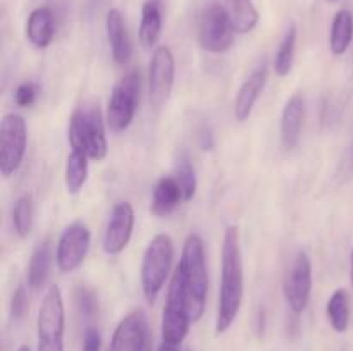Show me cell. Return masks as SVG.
Returning <instances> with one entry per match:
<instances>
[{
  "instance_id": "6da1fadb",
  "label": "cell",
  "mask_w": 353,
  "mask_h": 351,
  "mask_svg": "<svg viewBox=\"0 0 353 351\" xmlns=\"http://www.w3.org/2000/svg\"><path fill=\"white\" fill-rule=\"evenodd\" d=\"M243 295L245 282L240 233L236 226H230L224 231L223 248H221V286L216 315L217 336L230 330V327L234 323L241 310Z\"/></svg>"
},
{
  "instance_id": "7a4b0ae2",
  "label": "cell",
  "mask_w": 353,
  "mask_h": 351,
  "mask_svg": "<svg viewBox=\"0 0 353 351\" xmlns=\"http://www.w3.org/2000/svg\"><path fill=\"white\" fill-rule=\"evenodd\" d=\"M176 272L179 274L183 289H185L190 317L193 322H196L205 312L207 289H209L205 246H203V240L196 233L186 236Z\"/></svg>"
},
{
  "instance_id": "3957f363",
  "label": "cell",
  "mask_w": 353,
  "mask_h": 351,
  "mask_svg": "<svg viewBox=\"0 0 353 351\" xmlns=\"http://www.w3.org/2000/svg\"><path fill=\"white\" fill-rule=\"evenodd\" d=\"M105 126L107 123L95 103L76 109L69 120L68 129V140L72 150L83 151L92 160H103L109 151Z\"/></svg>"
},
{
  "instance_id": "277c9868",
  "label": "cell",
  "mask_w": 353,
  "mask_h": 351,
  "mask_svg": "<svg viewBox=\"0 0 353 351\" xmlns=\"http://www.w3.org/2000/svg\"><path fill=\"white\" fill-rule=\"evenodd\" d=\"M172 260H174V243L168 234H157L152 237L141 260V289L145 299L154 303L159 292L164 288L168 275L171 272Z\"/></svg>"
},
{
  "instance_id": "5b68a950",
  "label": "cell",
  "mask_w": 353,
  "mask_h": 351,
  "mask_svg": "<svg viewBox=\"0 0 353 351\" xmlns=\"http://www.w3.org/2000/svg\"><path fill=\"white\" fill-rule=\"evenodd\" d=\"M140 72L131 69L114 85L107 102L105 123L112 133H123L131 126L140 103Z\"/></svg>"
},
{
  "instance_id": "8992f818",
  "label": "cell",
  "mask_w": 353,
  "mask_h": 351,
  "mask_svg": "<svg viewBox=\"0 0 353 351\" xmlns=\"http://www.w3.org/2000/svg\"><path fill=\"white\" fill-rule=\"evenodd\" d=\"M37 330L38 351H64L65 308L59 286H50L41 299Z\"/></svg>"
},
{
  "instance_id": "52a82bcc",
  "label": "cell",
  "mask_w": 353,
  "mask_h": 351,
  "mask_svg": "<svg viewBox=\"0 0 353 351\" xmlns=\"http://www.w3.org/2000/svg\"><path fill=\"white\" fill-rule=\"evenodd\" d=\"M192 322L193 320L190 317L188 303H186V295L185 289H183L181 279H179L178 272H174L171 284H169L168 299H165L164 310H162V341L179 346L185 341V337L188 336L190 323Z\"/></svg>"
},
{
  "instance_id": "ba28073f",
  "label": "cell",
  "mask_w": 353,
  "mask_h": 351,
  "mask_svg": "<svg viewBox=\"0 0 353 351\" xmlns=\"http://www.w3.org/2000/svg\"><path fill=\"white\" fill-rule=\"evenodd\" d=\"M28 127L19 114H7L0 124V172L10 178L21 167L26 155Z\"/></svg>"
},
{
  "instance_id": "9c48e42d",
  "label": "cell",
  "mask_w": 353,
  "mask_h": 351,
  "mask_svg": "<svg viewBox=\"0 0 353 351\" xmlns=\"http://www.w3.org/2000/svg\"><path fill=\"white\" fill-rule=\"evenodd\" d=\"M234 30L221 3H210L199 19V43L210 54H224L233 47Z\"/></svg>"
},
{
  "instance_id": "30bf717a",
  "label": "cell",
  "mask_w": 353,
  "mask_h": 351,
  "mask_svg": "<svg viewBox=\"0 0 353 351\" xmlns=\"http://www.w3.org/2000/svg\"><path fill=\"white\" fill-rule=\"evenodd\" d=\"M312 292V264L305 251H299L283 282V295L290 310L300 315L307 310Z\"/></svg>"
},
{
  "instance_id": "8fae6325",
  "label": "cell",
  "mask_w": 353,
  "mask_h": 351,
  "mask_svg": "<svg viewBox=\"0 0 353 351\" xmlns=\"http://www.w3.org/2000/svg\"><path fill=\"white\" fill-rule=\"evenodd\" d=\"M90 241H92V234L85 222L76 220V222L69 224L62 231L57 250H55V264H57L59 270L64 274L76 270L88 255Z\"/></svg>"
},
{
  "instance_id": "7c38bea8",
  "label": "cell",
  "mask_w": 353,
  "mask_h": 351,
  "mask_svg": "<svg viewBox=\"0 0 353 351\" xmlns=\"http://www.w3.org/2000/svg\"><path fill=\"white\" fill-rule=\"evenodd\" d=\"M174 76L176 62L171 48L164 45L155 48L148 65V92H150L152 105L162 107L168 102L174 86Z\"/></svg>"
},
{
  "instance_id": "4fadbf2b",
  "label": "cell",
  "mask_w": 353,
  "mask_h": 351,
  "mask_svg": "<svg viewBox=\"0 0 353 351\" xmlns=\"http://www.w3.org/2000/svg\"><path fill=\"white\" fill-rule=\"evenodd\" d=\"M109 351H148V322L141 310L128 313L117 323Z\"/></svg>"
},
{
  "instance_id": "5bb4252c",
  "label": "cell",
  "mask_w": 353,
  "mask_h": 351,
  "mask_svg": "<svg viewBox=\"0 0 353 351\" xmlns=\"http://www.w3.org/2000/svg\"><path fill=\"white\" fill-rule=\"evenodd\" d=\"M134 227V210L130 202H119L112 209L103 233V251L107 255H119L130 244Z\"/></svg>"
},
{
  "instance_id": "9a60e30c",
  "label": "cell",
  "mask_w": 353,
  "mask_h": 351,
  "mask_svg": "<svg viewBox=\"0 0 353 351\" xmlns=\"http://www.w3.org/2000/svg\"><path fill=\"white\" fill-rule=\"evenodd\" d=\"M105 33L109 41L110 52L116 64L128 65L133 57V45H131L130 33H128L126 21L119 9H109L105 16Z\"/></svg>"
},
{
  "instance_id": "2e32d148",
  "label": "cell",
  "mask_w": 353,
  "mask_h": 351,
  "mask_svg": "<svg viewBox=\"0 0 353 351\" xmlns=\"http://www.w3.org/2000/svg\"><path fill=\"white\" fill-rule=\"evenodd\" d=\"M265 83H268V64L264 62L252 71V74L245 79L243 85L238 89L236 100H234V119L238 123H245L252 116V110H254L262 89L265 88Z\"/></svg>"
},
{
  "instance_id": "e0dca14e",
  "label": "cell",
  "mask_w": 353,
  "mask_h": 351,
  "mask_svg": "<svg viewBox=\"0 0 353 351\" xmlns=\"http://www.w3.org/2000/svg\"><path fill=\"white\" fill-rule=\"evenodd\" d=\"M305 120V98L300 93L290 96L281 114V143L285 150H293L302 136Z\"/></svg>"
},
{
  "instance_id": "ac0fdd59",
  "label": "cell",
  "mask_w": 353,
  "mask_h": 351,
  "mask_svg": "<svg viewBox=\"0 0 353 351\" xmlns=\"http://www.w3.org/2000/svg\"><path fill=\"white\" fill-rule=\"evenodd\" d=\"M26 40L33 45L34 48H47L52 43L55 34V21L54 12L48 6H40L33 9L28 16L26 28Z\"/></svg>"
},
{
  "instance_id": "d6986e66",
  "label": "cell",
  "mask_w": 353,
  "mask_h": 351,
  "mask_svg": "<svg viewBox=\"0 0 353 351\" xmlns=\"http://www.w3.org/2000/svg\"><path fill=\"white\" fill-rule=\"evenodd\" d=\"M183 202V193L174 176H164L157 181L152 195V213L155 217H168Z\"/></svg>"
},
{
  "instance_id": "ffe728a7",
  "label": "cell",
  "mask_w": 353,
  "mask_h": 351,
  "mask_svg": "<svg viewBox=\"0 0 353 351\" xmlns=\"http://www.w3.org/2000/svg\"><path fill=\"white\" fill-rule=\"evenodd\" d=\"M52 264H54V253H52V243L48 240L41 241L37 248H34L33 255L30 258V265H28V284L31 289L38 291L47 284L48 277H50Z\"/></svg>"
},
{
  "instance_id": "44dd1931",
  "label": "cell",
  "mask_w": 353,
  "mask_h": 351,
  "mask_svg": "<svg viewBox=\"0 0 353 351\" xmlns=\"http://www.w3.org/2000/svg\"><path fill=\"white\" fill-rule=\"evenodd\" d=\"M224 9H226L234 33H250L257 28L259 19H261L254 0H224Z\"/></svg>"
},
{
  "instance_id": "7402d4cb",
  "label": "cell",
  "mask_w": 353,
  "mask_h": 351,
  "mask_svg": "<svg viewBox=\"0 0 353 351\" xmlns=\"http://www.w3.org/2000/svg\"><path fill=\"white\" fill-rule=\"evenodd\" d=\"M162 31V12L161 6L155 0H147L141 6V19L138 38H140L141 47L152 50L157 45Z\"/></svg>"
},
{
  "instance_id": "603a6c76",
  "label": "cell",
  "mask_w": 353,
  "mask_h": 351,
  "mask_svg": "<svg viewBox=\"0 0 353 351\" xmlns=\"http://www.w3.org/2000/svg\"><path fill=\"white\" fill-rule=\"evenodd\" d=\"M326 317L330 322L331 329L338 334H345L350 327L352 319V306H350V295L347 289L340 288L330 296L326 303Z\"/></svg>"
},
{
  "instance_id": "cb8c5ba5",
  "label": "cell",
  "mask_w": 353,
  "mask_h": 351,
  "mask_svg": "<svg viewBox=\"0 0 353 351\" xmlns=\"http://www.w3.org/2000/svg\"><path fill=\"white\" fill-rule=\"evenodd\" d=\"M353 41V14L341 9L334 14L330 31V48L333 55H343Z\"/></svg>"
},
{
  "instance_id": "d4e9b609",
  "label": "cell",
  "mask_w": 353,
  "mask_h": 351,
  "mask_svg": "<svg viewBox=\"0 0 353 351\" xmlns=\"http://www.w3.org/2000/svg\"><path fill=\"white\" fill-rule=\"evenodd\" d=\"M65 188L69 195H78L88 179V157L79 150H71L65 160Z\"/></svg>"
},
{
  "instance_id": "484cf974",
  "label": "cell",
  "mask_w": 353,
  "mask_h": 351,
  "mask_svg": "<svg viewBox=\"0 0 353 351\" xmlns=\"http://www.w3.org/2000/svg\"><path fill=\"white\" fill-rule=\"evenodd\" d=\"M296 38H299V31L296 26H290L288 31L283 36L281 43H279L278 50H276L274 57V69L276 74L285 78L290 74L293 67V61H295V50H296Z\"/></svg>"
},
{
  "instance_id": "4316f807",
  "label": "cell",
  "mask_w": 353,
  "mask_h": 351,
  "mask_svg": "<svg viewBox=\"0 0 353 351\" xmlns=\"http://www.w3.org/2000/svg\"><path fill=\"white\" fill-rule=\"evenodd\" d=\"M33 222H34V205H33V196L31 195H23L21 198H17V202L14 203L12 209V224L14 231L19 237H28L33 231Z\"/></svg>"
},
{
  "instance_id": "83f0119b",
  "label": "cell",
  "mask_w": 353,
  "mask_h": 351,
  "mask_svg": "<svg viewBox=\"0 0 353 351\" xmlns=\"http://www.w3.org/2000/svg\"><path fill=\"white\" fill-rule=\"evenodd\" d=\"M174 178L176 181H178L179 188H181L183 200H185V202L192 200L196 193V172L186 155H181V157H179L178 164H176Z\"/></svg>"
},
{
  "instance_id": "f1b7e54d",
  "label": "cell",
  "mask_w": 353,
  "mask_h": 351,
  "mask_svg": "<svg viewBox=\"0 0 353 351\" xmlns=\"http://www.w3.org/2000/svg\"><path fill=\"white\" fill-rule=\"evenodd\" d=\"M74 299H76V306H78L79 313L86 319L93 317L99 310V299H97L95 292L92 291L86 286H78L74 291Z\"/></svg>"
},
{
  "instance_id": "f546056e",
  "label": "cell",
  "mask_w": 353,
  "mask_h": 351,
  "mask_svg": "<svg viewBox=\"0 0 353 351\" xmlns=\"http://www.w3.org/2000/svg\"><path fill=\"white\" fill-rule=\"evenodd\" d=\"M38 96V86L33 81L21 83L14 92V102L19 107H31L37 102Z\"/></svg>"
},
{
  "instance_id": "4dcf8cb0",
  "label": "cell",
  "mask_w": 353,
  "mask_h": 351,
  "mask_svg": "<svg viewBox=\"0 0 353 351\" xmlns=\"http://www.w3.org/2000/svg\"><path fill=\"white\" fill-rule=\"evenodd\" d=\"M28 312V292L24 286H19V288L14 291L12 299H10V317L14 320H21Z\"/></svg>"
},
{
  "instance_id": "1f68e13d",
  "label": "cell",
  "mask_w": 353,
  "mask_h": 351,
  "mask_svg": "<svg viewBox=\"0 0 353 351\" xmlns=\"http://www.w3.org/2000/svg\"><path fill=\"white\" fill-rule=\"evenodd\" d=\"M102 346V337L97 327H86L83 334V351H100Z\"/></svg>"
},
{
  "instance_id": "d6a6232c",
  "label": "cell",
  "mask_w": 353,
  "mask_h": 351,
  "mask_svg": "<svg viewBox=\"0 0 353 351\" xmlns=\"http://www.w3.org/2000/svg\"><path fill=\"white\" fill-rule=\"evenodd\" d=\"M200 147H202L203 150H212L214 138H212V133H210L209 129H203L202 134H200Z\"/></svg>"
},
{
  "instance_id": "836d02e7",
  "label": "cell",
  "mask_w": 353,
  "mask_h": 351,
  "mask_svg": "<svg viewBox=\"0 0 353 351\" xmlns=\"http://www.w3.org/2000/svg\"><path fill=\"white\" fill-rule=\"evenodd\" d=\"M157 351H179V348H178V344H171V343H165V341H162Z\"/></svg>"
},
{
  "instance_id": "e575fe53",
  "label": "cell",
  "mask_w": 353,
  "mask_h": 351,
  "mask_svg": "<svg viewBox=\"0 0 353 351\" xmlns=\"http://www.w3.org/2000/svg\"><path fill=\"white\" fill-rule=\"evenodd\" d=\"M350 281L353 286V250H352V258H350Z\"/></svg>"
},
{
  "instance_id": "d590c367",
  "label": "cell",
  "mask_w": 353,
  "mask_h": 351,
  "mask_svg": "<svg viewBox=\"0 0 353 351\" xmlns=\"http://www.w3.org/2000/svg\"><path fill=\"white\" fill-rule=\"evenodd\" d=\"M17 351H31V348L28 346V344H21V346L17 348Z\"/></svg>"
},
{
  "instance_id": "8d00e7d4",
  "label": "cell",
  "mask_w": 353,
  "mask_h": 351,
  "mask_svg": "<svg viewBox=\"0 0 353 351\" xmlns=\"http://www.w3.org/2000/svg\"><path fill=\"white\" fill-rule=\"evenodd\" d=\"M330 2H338V0H330Z\"/></svg>"
}]
</instances>
